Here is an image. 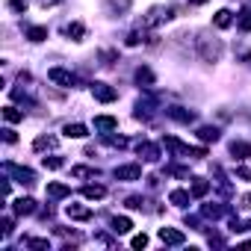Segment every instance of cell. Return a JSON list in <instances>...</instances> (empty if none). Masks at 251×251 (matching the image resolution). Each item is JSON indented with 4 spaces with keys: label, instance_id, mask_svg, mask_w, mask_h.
<instances>
[{
    "label": "cell",
    "instance_id": "8fae6325",
    "mask_svg": "<svg viewBox=\"0 0 251 251\" xmlns=\"http://www.w3.org/2000/svg\"><path fill=\"white\" fill-rule=\"evenodd\" d=\"M118 118L115 115H95V130H115Z\"/></svg>",
    "mask_w": 251,
    "mask_h": 251
},
{
    "label": "cell",
    "instance_id": "74e56055",
    "mask_svg": "<svg viewBox=\"0 0 251 251\" xmlns=\"http://www.w3.org/2000/svg\"><path fill=\"white\" fill-rule=\"evenodd\" d=\"M130 245H133V248H145V245H148V236H145V233H139V236H133V242H130Z\"/></svg>",
    "mask_w": 251,
    "mask_h": 251
},
{
    "label": "cell",
    "instance_id": "9c48e42d",
    "mask_svg": "<svg viewBox=\"0 0 251 251\" xmlns=\"http://www.w3.org/2000/svg\"><path fill=\"white\" fill-rule=\"evenodd\" d=\"M160 239H163L166 245H183V242H186V236H183L180 230H175V227H160Z\"/></svg>",
    "mask_w": 251,
    "mask_h": 251
},
{
    "label": "cell",
    "instance_id": "8992f818",
    "mask_svg": "<svg viewBox=\"0 0 251 251\" xmlns=\"http://www.w3.org/2000/svg\"><path fill=\"white\" fill-rule=\"evenodd\" d=\"M115 177H118V180H139V177H142V166H139V163L118 166V169H115Z\"/></svg>",
    "mask_w": 251,
    "mask_h": 251
},
{
    "label": "cell",
    "instance_id": "30bf717a",
    "mask_svg": "<svg viewBox=\"0 0 251 251\" xmlns=\"http://www.w3.org/2000/svg\"><path fill=\"white\" fill-rule=\"evenodd\" d=\"M12 210H15V216H30V213H36V201L33 198H18L12 204Z\"/></svg>",
    "mask_w": 251,
    "mask_h": 251
},
{
    "label": "cell",
    "instance_id": "f546056e",
    "mask_svg": "<svg viewBox=\"0 0 251 251\" xmlns=\"http://www.w3.org/2000/svg\"><path fill=\"white\" fill-rule=\"evenodd\" d=\"M62 166H65V160H62V157H45V169L56 172V169H62Z\"/></svg>",
    "mask_w": 251,
    "mask_h": 251
},
{
    "label": "cell",
    "instance_id": "484cf974",
    "mask_svg": "<svg viewBox=\"0 0 251 251\" xmlns=\"http://www.w3.org/2000/svg\"><path fill=\"white\" fill-rule=\"evenodd\" d=\"M3 118H6L9 124H18V121H24V112L15 109V106H6V109H3Z\"/></svg>",
    "mask_w": 251,
    "mask_h": 251
},
{
    "label": "cell",
    "instance_id": "52a82bcc",
    "mask_svg": "<svg viewBox=\"0 0 251 251\" xmlns=\"http://www.w3.org/2000/svg\"><path fill=\"white\" fill-rule=\"evenodd\" d=\"M48 80L50 83H56V86H74V77H71V71H65V68H50L48 71Z\"/></svg>",
    "mask_w": 251,
    "mask_h": 251
},
{
    "label": "cell",
    "instance_id": "7bdbcfd3",
    "mask_svg": "<svg viewBox=\"0 0 251 251\" xmlns=\"http://www.w3.org/2000/svg\"><path fill=\"white\" fill-rule=\"evenodd\" d=\"M242 207H248V210H251V192H248V195H242Z\"/></svg>",
    "mask_w": 251,
    "mask_h": 251
},
{
    "label": "cell",
    "instance_id": "7c38bea8",
    "mask_svg": "<svg viewBox=\"0 0 251 251\" xmlns=\"http://www.w3.org/2000/svg\"><path fill=\"white\" fill-rule=\"evenodd\" d=\"M213 24H216L219 30L233 27V12H230V9H219V12H216V18H213Z\"/></svg>",
    "mask_w": 251,
    "mask_h": 251
},
{
    "label": "cell",
    "instance_id": "9a60e30c",
    "mask_svg": "<svg viewBox=\"0 0 251 251\" xmlns=\"http://www.w3.org/2000/svg\"><path fill=\"white\" fill-rule=\"evenodd\" d=\"M230 154H233V160H248L251 157V145L248 142H230Z\"/></svg>",
    "mask_w": 251,
    "mask_h": 251
},
{
    "label": "cell",
    "instance_id": "4dcf8cb0",
    "mask_svg": "<svg viewBox=\"0 0 251 251\" xmlns=\"http://www.w3.org/2000/svg\"><path fill=\"white\" fill-rule=\"evenodd\" d=\"M201 213H204V216H207V219H219V216H225V213H227V210H225V207H210V204H207V207H204V210H201Z\"/></svg>",
    "mask_w": 251,
    "mask_h": 251
},
{
    "label": "cell",
    "instance_id": "ee69618b",
    "mask_svg": "<svg viewBox=\"0 0 251 251\" xmlns=\"http://www.w3.org/2000/svg\"><path fill=\"white\" fill-rule=\"evenodd\" d=\"M189 3H192V6H201V3H207V0H189Z\"/></svg>",
    "mask_w": 251,
    "mask_h": 251
},
{
    "label": "cell",
    "instance_id": "277c9868",
    "mask_svg": "<svg viewBox=\"0 0 251 251\" xmlns=\"http://www.w3.org/2000/svg\"><path fill=\"white\" fill-rule=\"evenodd\" d=\"M3 172L6 175H12L18 183H24V186H33L36 183V175H33V169H24V166H15V163H6L3 166Z\"/></svg>",
    "mask_w": 251,
    "mask_h": 251
},
{
    "label": "cell",
    "instance_id": "4316f807",
    "mask_svg": "<svg viewBox=\"0 0 251 251\" xmlns=\"http://www.w3.org/2000/svg\"><path fill=\"white\" fill-rule=\"evenodd\" d=\"M33 148H36V151H45V148H56V136H39V139L33 142Z\"/></svg>",
    "mask_w": 251,
    "mask_h": 251
},
{
    "label": "cell",
    "instance_id": "d6986e66",
    "mask_svg": "<svg viewBox=\"0 0 251 251\" xmlns=\"http://www.w3.org/2000/svg\"><path fill=\"white\" fill-rule=\"evenodd\" d=\"M62 133H65L68 139H83V136H86V127H83V124H65Z\"/></svg>",
    "mask_w": 251,
    "mask_h": 251
},
{
    "label": "cell",
    "instance_id": "d4e9b609",
    "mask_svg": "<svg viewBox=\"0 0 251 251\" xmlns=\"http://www.w3.org/2000/svg\"><path fill=\"white\" fill-rule=\"evenodd\" d=\"M136 83H139V86H154V74H151V68H139V71H136Z\"/></svg>",
    "mask_w": 251,
    "mask_h": 251
},
{
    "label": "cell",
    "instance_id": "603a6c76",
    "mask_svg": "<svg viewBox=\"0 0 251 251\" xmlns=\"http://www.w3.org/2000/svg\"><path fill=\"white\" fill-rule=\"evenodd\" d=\"M83 33H86V30H83V24H77V21L65 27V36H68V39H74V42H80V39H83Z\"/></svg>",
    "mask_w": 251,
    "mask_h": 251
},
{
    "label": "cell",
    "instance_id": "8d00e7d4",
    "mask_svg": "<svg viewBox=\"0 0 251 251\" xmlns=\"http://www.w3.org/2000/svg\"><path fill=\"white\" fill-rule=\"evenodd\" d=\"M27 245H30V248H39V251H45V248H50V242H48V239H30Z\"/></svg>",
    "mask_w": 251,
    "mask_h": 251
},
{
    "label": "cell",
    "instance_id": "2e32d148",
    "mask_svg": "<svg viewBox=\"0 0 251 251\" xmlns=\"http://www.w3.org/2000/svg\"><path fill=\"white\" fill-rule=\"evenodd\" d=\"M71 195V186L65 183H48V198H68Z\"/></svg>",
    "mask_w": 251,
    "mask_h": 251
},
{
    "label": "cell",
    "instance_id": "5bb4252c",
    "mask_svg": "<svg viewBox=\"0 0 251 251\" xmlns=\"http://www.w3.org/2000/svg\"><path fill=\"white\" fill-rule=\"evenodd\" d=\"M139 157L148 160V163H157V160H160V151H157V145H151V142H139Z\"/></svg>",
    "mask_w": 251,
    "mask_h": 251
},
{
    "label": "cell",
    "instance_id": "ab89813d",
    "mask_svg": "<svg viewBox=\"0 0 251 251\" xmlns=\"http://www.w3.org/2000/svg\"><path fill=\"white\" fill-rule=\"evenodd\" d=\"M3 139H6L9 145H15V142H18V136H15V130H12V127H6V130H3Z\"/></svg>",
    "mask_w": 251,
    "mask_h": 251
},
{
    "label": "cell",
    "instance_id": "e575fe53",
    "mask_svg": "<svg viewBox=\"0 0 251 251\" xmlns=\"http://www.w3.org/2000/svg\"><path fill=\"white\" fill-rule=\"evenodd\" d=\"M236 177L239 180H251V166H236Z\"/></svg>",
    "mask_w": 251,
    "mask_h": 251
},
{
    "label": "cell",
    "instance_id": "d590c367",
    "mask_svg": "<svg viewBox=\"0 0 251 251\" xmlns=\"http://www.w3.org/2000/svg\"><path fill=\"white\" fill-rule=\"evenodd\" d=\"M106 142H109L112 148H127V139H124V136H109Z\"/></svg>",
    "mask_w": 251,
    "mask_h": 251
},
{
    "label": "cell",
    "instance_id": "4fadbf2b",
    "mask_svg": "<svg viewBox=\"0 0 251 251\" xmlns=\"http://www.w3.org/2000/svg\"><path fill=\"white\" fill-rule=\"evenodd\" d=\"M169 115H172L175 121H180V124L195 121V112H192V109H183V106H172V109H169Z\"/></svg>",
    "mask_w": 251,
    "mask_h": 251
},
{
    "label": "cell",
    "instance_id": "5b68a950",
    "mask_svg": "<svg viewBox=\"0 0 251 251\" xmlns=\"http://www.w3.org/2000/svg\"><path fill=\"white\" fill-rule=\"evenodd\" d=\"M92 95H95V100H100V103H112V100L118 98V92H115L112 86H106V83H92Z\"/></svg>",
    "mask_w": 251,
    "mask_h": 251
},
{
    "label": "cell",
    "instance_id": "e0dca14e",
    "mask_svg": "<svg viewBox=\"0 0 251 251\" xmlns=\"http://www.w3.org/2000/svg\"><path fill=\"white\" fill-rule=\"evenodd\" d=\"M130 227H133V222H130L127 216H115V219H112V230H115V233H130Z\"/></svg>",
    "mask_w": 251,
    "mask_h": 251
},
{
    "label": "cell",
    "instance_id": "7402d4cb",
    "mask_svg": "<svg viewBox=\"0 0 251 251\" xmlns=\"http://www.w3.org/2000/svg\"><path fill=\"white\" fill-rule=\"evenodd\" d=\"M169 201H172L175 207H186V204H189V192H183V189H175V192L169 195Z\"/></svg>",
    "mask_w": 251,
    "mask_h": 251
},
{
    "label": "cell",
    "instance_id": "f35d334b",
    "mask_svg": "<svg viewBox=\"0 0 251 251\" xmlns=\"http://www.w3.org/2000/svg\"><path fill=\"white\" fill-rule=\"evenodd\" d=\"M9 6H12L15 12H24V9H27L30 3H27V0H9Z\"/></svg>",
    "mask_w": 251,
    "mask_h": 251
},
{
    "label": "cell",
    "instance_id": "d6a6232c",
    "mask_svg": "<svg viewBox=\"0 0 251 251\" xmlns=\"http://www.w3.org/2000/svg\"><path fill=\"white\" fill-rule=\"evenodd\" d=\"M166 175H175V177H189V169H180V166H166Z\"/></svg>",
    "mask_w": 251,
    "mask_h": 251
},
{
    "label": "cell",
    "instance_id": "ac0fdd59",
    "mask_svg": "<svg viewBox=\"0 0 251 251\" xmlns=\"http://www.w3.org/2000/svg\"><path fill=\"white\" fill-rule=\"evenodd\" d=\"M83 195H86L89 201H98V198H103V195H106V189H103L100 183H89V186H83Z\"/></svg>",
    "mask_w": 251,
    "mask_h": 251
},
{
    "label": "cell",
    "instance_id": "7a4b0ae2",
    "mask_svg": "<svg viewBox=\"0 0 251 251\" xmlns=\"http://www.w3.org/2000/svg\"><path fill=\"white\" fill-rule=\"evenodd\" d=\"M169 18H175V6H154V9L142 18V27L148 30V27H157V24H163V21H169Z\"/></svg>",
    "mask_w": 251,
    "mask_h": 251
},
{
    "label": "cell",
    "instance_id": "b9f144b4",
    "mask_svg": "<svg viewBox=\"0 0 251 251\" xmlns=\"http://www.w3.org/2000/svg\"><path fill=\"white\" fill-rule=\"evenodd\" d=\"M12 233V219H3V236H9Z\"/></svg>",
    "mask_w": 251,
    "mask_h": 251
},
{
    "label": "cell",
    "instance_id": "cb8c5ba5",
    "mask_svg": "<svg viewBox=\"0 0 251 251\" xmlns=\"http://www.w3.org/2000/svg\"><path fill=\"white\" fill-rule=\"evenodd\" d=\"M27 39L30 42H45L48 39V27H30L27 30Z\"/></svg>",
    "mask_w": 251,
    "mask_h": 251
},
{
    "label": "cell",
    "instance_id": "ba28073f",
    "mask_svg": "<svg viewBox=\"0 0 251 251\" xmlns=\"http://www.w3.org/2000/svg\"><path fill=\"white\" fill-rule=\"evenodd\" d=\"M65 216L74 219V222H89V219H92V210L83 207V204H68V207H65Z\"/></svg>",
    "mask_w": 251,
    "mask_h": 251
},
{
    "label": "cell",
    "instance_id": "1f68e13d",
    "mask_svg": "<svg viewBox=\"0 0 251 251\" xmlns=\"http://www.w3.org/2000/svg\"><path fill=\"white\" fill-rule=\"evenodd\" d=\"M109 9L112 12H127L130 9V0H109Z\"/></svg>",
    "mask_w": 251,
    "mask_h": 251
},
{
    "label": "cell",
    "instance_id": "6da1fadb",
    "mask_svg": "<svg viewBox=\"0 0 251 251\" xmlns=\"http://www.w3.org/2000/svg\"><path fill=\"white\" fill-rule=\"evenodd\" d=\"M198 53H201L204 62H219V56H222V42H219V39H210V36H201V39H198Z\"/></svg>",
    "mask_w": 251,
    "mask_h": 251
},
{
    "label": "cell",
    "instance_id": "83f0119b",
    "mask_svg": "<svg viewBox=\"0 0 251 251\" xmlns=\"http://www.w3.org/2000/svg\"><path fill=\"white\" fill-rule=\"evenodd\" d=\"M236 27L242 30V33H251V3H248V9L239 15V21H236Z\"/></svg>",
    "mask_w": 251,
    "mask_h": 251
},
{
    "label": "cell",
    "instance_id": "3957f363",
    "mask_svg": "<svg viewBox=\"0 0 251 251\" xmlns=\"http://www.w3.org/2000/svg\"><path fill=\"white\" fill-rule=\"evenodd\" d=\"M163 145L166 148H172L175 154H180V157H207V151L204 148H189V145H183L180 139H175V136H163Z\"/></svg>",
    "mask_w": 251,
    "mask_h": 251
},
{
    "label": "cell",
    "instance_id": "60d3db41",
    "mask_svg": "<svg viewBox=\"0 0 251 251\" xmlns=\"http://www.w3.org/2000/svg\"><path fill=\"white\" fill-rule=\"evenodd\" d=\"M230 230H233V233H239V230H245V227H242V222H239V219H230Z\"/></svg>",
    "mask_w": 251,
    "mask_h": 251
},
{
    "label": "cell",
    "instance_id": "44dd1931",
    "mask_svg": "<svg viewBox=\"0 0 251 251\" xmlns=\"http://www.w3.org/2000/svg\"><path fill=\"white\" fill-rule=\"evenodd\" d=\"M198 139L201 142H219V127H201L198 130Z\"/></svg>",
    "mask_w": 251,
    "mask_h": 251
},
{
    "label": "cell",
    "instance_id": "f1b7e54d",
    "mask_svg": "<svg viewBox=\"0 0 251 251\" xmlns=\"http://www.w3.org/2000/svg\"><path fill=\"white\" fill-rule=\"evenodd\" d=\"M71 175H74V177H95V175H98V169H89V166H77V169H71Z\"/></svg>",
    "mask_w": 251,
    "mask_h": 251
},
{
    "label": "cell",
    "instance_id": "ffe728a7",
    "mask_svg": "<svg viewBox=\"0 0 251 251\" xmlns=\"http://www.w3.org/2000/svg\"><path fill=\"white\" fill-rule=\"evenodd\" d=\"M207 192H210V180L195 177V180H192V198H204Z\"/></svg>",
    "mask_w": 251,
    "mask_h": 251
},
{
    "label": "cell",
    "instance_id": "836d02e7",
    "mask_svg": "<svg viewBox=\"0 0 251 251\" xmlns=\"http://www.w3.org/2000/svg\"><path fill=\"white\" fill-rule=\"evenodd\" d=\"M145 204H148V201H145V198H139V195H130V198H127V207H130V210H142Z\"/></svg>",
    "mask_w": 251,
    "mask_h": 251
}]
</instances>
